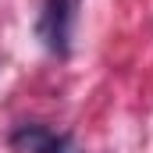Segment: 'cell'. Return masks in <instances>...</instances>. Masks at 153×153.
<instances>
[{
  "label": "cell",
  "instance_id": "obj_2",
  "mask_svg": "<svg viewBox=\"0 0 153 153\" xmlns=\"http://www.w3.org/2000/svg\"><path fill=\"white\" fill-rule=\"evenodd\" d=\"M11 146L18 153H82L68 132H53L46 125H18L11 132Z\"/></svg>",
  "mask_w": 153,
  "mask_h": 153
},
{
  "label": "cell",
  "instance_id": "obj_1",
  "mask_svg": "<svg viewBox=\"0 0 153 153\" xmlns=\"http://www.w3.org/2000/svg\"><path fill=\"white\" fill-rule=\"evenodd\" d=\"M82 0H43L36 32L43 39V46L57 57H64L71 50V36H75V18Z\"/></svg>",
  "mask_w": 153,
  "mask_h": 153
}]
</instances>
